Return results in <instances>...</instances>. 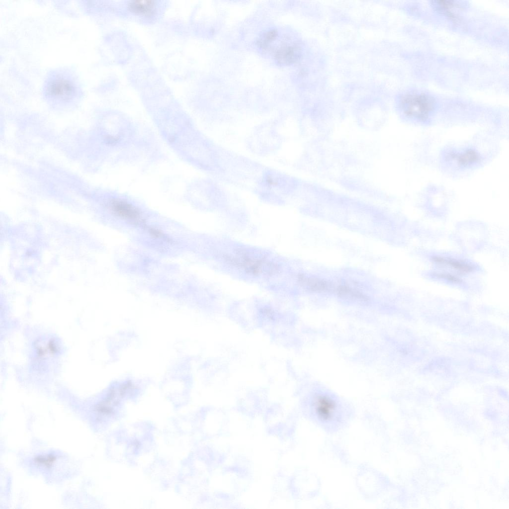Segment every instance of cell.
<instances>
[{
    "mask_svg": "<svg viewBox=\"0 0 509 509\" xmlns=\"http://www.w3.org/2000/svg\"><path fill=\"white\" fill-rule=\"evenodd\" d=\"M312 413L317 423L329 429H336L341 425L347 418L343 415L337 402L326 394H319L314 398Z\"/></svg>",
    "mask_w": 509,
    "mask_h": 509,
    "instance_id": "2",
    "label": "cell"
},
{
    "mask_svg": "<svg viewBox=\"0 0 509 509\" xmlns=\"http://www.w3.org/2000/svg\"><path fill=\"white\" fill-rule=\"evenodd\" d=\"M58 456L54 453H45L36 455L33 458L35 466L43 469H52L57 462Z\"/></svg>",
    "mask_w": 509,
    "mask_h": 509,
    "instance_id": "9",
    "label": "cell"
},
{
    "mask_svg": "<svg viewBox=\"0 0 509 509\" xmlns=\"http://www.w3.org/2000/svg\"><path fill=\"white\" fill-rule=\"evenodd\" d=\"M277 36L278 32L276 29L269 30L263 33L258 39L257 44L260 48L267 49L270 44L276 39Z\"/></svg>",
    "mask_w": 509,
    "mask_h": 509,
    "instance_id": "13",
    "label": "cell"
},
{
    "mask_svg": "<svg viewBox=\"0 0 509 509\" xmlns=\"http://www.w3.org/2000/svg\"><path fill=\"white\" fill-rule=\"evenodd\" d=\"M334 291L340 297L355 298L365 300L367 297L361 292L348 286L340 285L334 288Z\"/></svg>",
    "mask_w": 509,
    "mask_h": 509,
    "instance_id": "10",
    "label": "cell"
},
{
    "mask_svg": "<svg viewBox=\"0 0 509 509\" xmlns=\"http://www.w3.org/2000/svg\"><path fill=\"white\" fill-rule=\"evenodd\" d=\"M112 211L118 217L136 224L144 223L140 211L128 202L121 199H113L110 203Z\"/></svg>",
    "mask_w": 509,
    "mask_h": 509,
    "instance_id": "4",
    "label": "cell"
},
{
    "mask_svg": "<svg viewBox=\"0 0 509 509\" xmlns=\"http://www.w3.org/2000/svg\"><path fill=\"white\" fill-rule=\"evenodd\" d=\"M235 259L234 263H236L239 265L243 267L246 270L251 273H259L261 270V262L259 260L251 259L247 257H242L239 259Z\"/></svg>",
    "mask_w": 509,
    "mask_h": 509,
    "instance_id": "12",
    "label": "cell"
},
{
    "mask_svg": "<svg viewBox=\"0 0 509 509\" xmlns=\"http://www.w3.org/2000/svg\"><path fill=\"white\" fill-rule=\"evenodd\" d=\"M433 260L435 262L439 263L448 265L449 266H451L453 268L456 269V270H458L462 272H469L472 271V270L473 269V268L471 266L466 263L454 259H451L439 256H435L433 258Z\"/></svg>",
    "mask_w": 509,
    "mask_h": 509,
    "instance_id": "11",
    "label": "cell"
},
{
    "mask_svg": "<svg viewBox=\"0 0 509 509\" xmlns=\"http://www.w3.org/2000/svg\"><path fill=\"white\" fill-rule=\"evenodd\" d=\"M300 56V48L295 44H284L275 51L274 59L279 65L286 66L297 61Z\"/></svg>",
    "mask_w": 509,
    "mask_h": 509,
    "instance_id": "5",
    "label": "cell"
},
{
    "mask_svg": "<svg viewBox=\"0 0 509 509\" xmlns=\"http://www.w3.org/2000/svg\"><path fill=\"white\" fill-rule=\"evenodd\" d=\"M435 106L434 99L424 93H410L405 95L401 101L404 113L409 118L417 121H426L433 113Z\"/></svg>",
    "mask_w": 509,
    "mask_h": 509,
    "instance_id": "3",
    "label": "cell"
},
{
    "mask_svg": "<svg viewBox=\"0 0 509 509\" xmlns=\"http://www.w3.org/2000/svg\"><path fill=\"white\" fill-rule=\"evenodd\" d=\"M127 8L136 15L150 18L156 12L157 4L153 0H133L128 3Z\"/></svg>",
    "mask_w": 509,
    "mask_h": 509,
    "instance_id": "6",
    "label": "cell"
},
{
    "mask_svg": "<svg viewBox=\"0 0 509 509\" xmlns=\"http://www.w3.org/2000/svg\"><path fill=\"white\" fill-rule=\"evenodd\" d=\"M437 276H438V277H440L445 278L446 279H447V280H448L449 281H452L453 282L458 283V282H460V280H459V279H458V278L456 277L455 276H454L453 275H452L451 274H443V273L437 274Z\"/></svg>",
    "mask_w": 509,
    "mask_h": 509,
    "instance_id": "14",
    "label": "cell"
},
{
    "mask_svg": "<svg viewBox=\"0 0 509 509\" xmlns=\"http://www.w3.org/2000/svg\"><path fill=\"white\" fill-rule=\"evenodd\" d=\"M450 158L460 167L467 168L474 165L480 161L481 156L475 149L468 148L461 152L450 154Z\"/></svg>",
    "mask_w": 509,
    "mask_h": 509,
    "instance_id": "7",
    "label": "cell"
},
{
    "mask_svg": "<svg viewBox=\"0 0 509 509\" xmlns=\"http://www.w3.org/2000/svg\"><path fill=\"white\" fill-rule=\"evenodd\" d=\"M80 93L77 81L72 75L65 72L53 73L44 84V95L54 102H69L76 99Z\"/></svg>",
    "mask_w": 509,
    "mask_h": 509,
    "instance_id": "1",
    "label": "cell"
},
{
    "mask_svg": "<svg viewBox=\"0 0 509 509\" xmlns=\"http://www.w3.org/2000/svg\"><path fill=\"white\" fill-rule=\"evenodd\" d=\"M299 280L303 286L315 292H325L334 288L330 283L319 278L301 275L299 277Z\"/></svg>",
    "mask_w": 509,
    "mask_h": 509,
    "instance_id": "8",
    "label": "cell"
}]
</instances>
